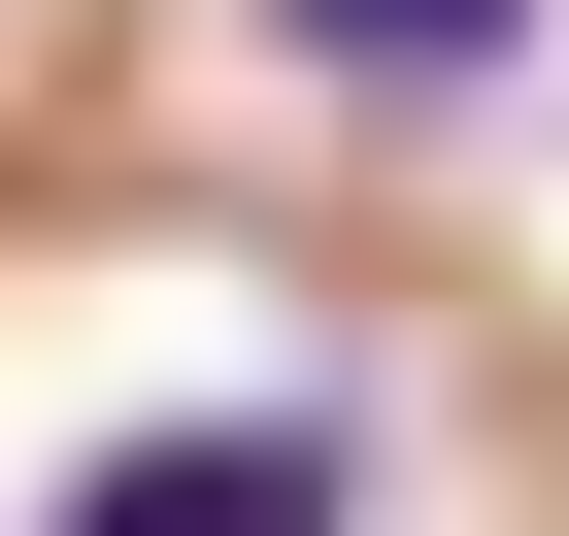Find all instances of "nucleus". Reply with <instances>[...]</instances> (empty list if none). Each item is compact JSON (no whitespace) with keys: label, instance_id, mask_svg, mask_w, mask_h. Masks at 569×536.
Listing matches in <instances>:
<instances>
[{"label":"nucleus","instance_id":"1","mask_svg":"<svg viewBox=\"0 0 569 536\" xmlns=\"http://www.w3.org/2000/svg\"><path fill=\"white\" fill-rule=\"evenodd\" d=\"M34 536H369V436H302V403H168V436H101Z\"/></svg>","mask_w":569,"mask_h":536},{"label":"nucleus","instance_id":"2","mask_svg":"<svg viewBox=\"0 0 569 536\" xmlns=\"http://www.w3.org/2000/svg\"><path fill=\"white\" fill-rule=\"evenodd\" d=\"M268 34H302V68H336V101H469V68H502V34H536V0H268Z\"/></svg>","mask_w":569,"mask_h":536}]
</instances>
